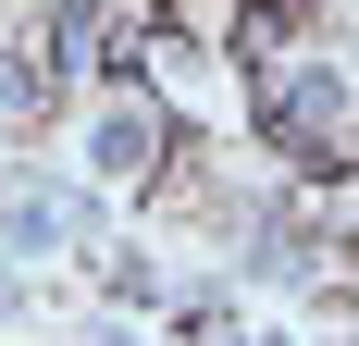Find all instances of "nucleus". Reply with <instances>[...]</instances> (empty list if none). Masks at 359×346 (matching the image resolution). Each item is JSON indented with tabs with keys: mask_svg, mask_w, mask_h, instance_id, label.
Instances as JSON below:
<instances>
[{
	"mask_svg": "<svg viewBox=\"0 0 359 346\" xmlns=\"http://www.w3.org/2000/svg\"><path fill=\"white\" fill-rule=\"evenodd\" d=\"M260 124L285 148H323L334 137V74H273V87H260Z\"/></svg>",
	"mask_w": 359,
	"mask_h": 346,
	"instance_id": "nucleus-1",
	"label": "nucleus"
},
{
	"mask_svg": "<svg viewBox=\"0 0 359 346\" xmlns=\"http://www.w3.org/2000/svg\"><path fill=\"white\" fill-rule=\"evenodd\" d=\"M149 148H161L149 111H111V124H100V161H111V173H149Z\"/></svg>",
	"mask_w": 359,
	"mask_h": 346,
	"instance_id": "nucleus-2",
	"label": "nucleus"
}]
</instances>
